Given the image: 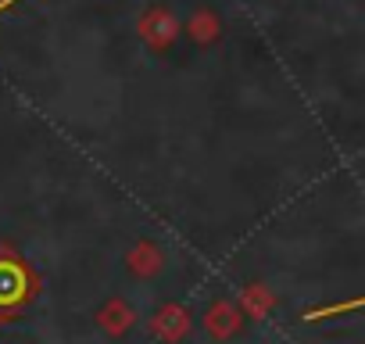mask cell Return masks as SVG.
Wrapping results in <instances>:
<instances>
[{"mask_svg":"<svg viewBox=\"0 0 365 344\" xmlns=\"http://www.w3.org/2000/svg\"><path fill=\"white\" fill-rule=\"evenodd\" d=\"M29 294V280L19 262L0 258V305H19Z\"/></svg>","mask_w":365,"mask_h":344,"instance_id":"6da1fadb","label":"cell"},{"mask_svg":"<svg viewBox=\"0 0 365 344\" xmlns=\"http://www.w3.org/2000/svg\"><path fill=\"white\" fill-rule=\"evenodd\" d=\"M11 4H19V0H0V11H4V8H11Z\"/></svg>","mask_w":365,"mask_h":344,"instance_id":"7a4b0ae2","label":"cell"}]
</instances>
